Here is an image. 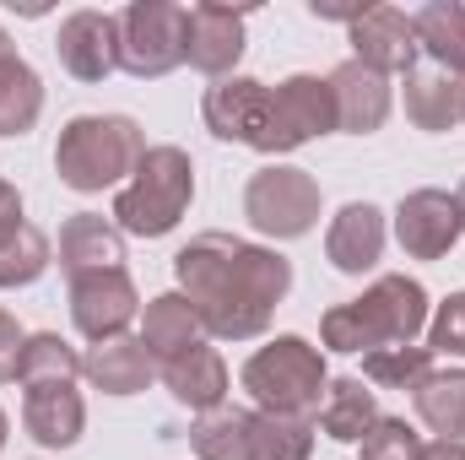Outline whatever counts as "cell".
I'll return each instance as SVG.
<instances>
[{
  "label": "cell",
  "mask_w": 465,
  "mask_h": 460,
  "mask_svg": "<svg viewBox=\"0 0 465 460\" xmlns=\"http://www.w3.org/2000/svg\"><path fill=\"white\" fill-rule=\"evenodd\" d=\"M173 276L179 293L190 298L201 331L223 336V342H254L265 336L276 304L292 287V265L249 238L232 233H201L173 255Z\"/></svg>",
  "instance_id": "1"
},
{
  "label": "cell",
  "mask_w": 465,
  "mask_h": 460,
  "mask_svg": "<svg viewBox=\"0 0 465 460\" xmlns=\"http://www.w3.org/2000/svg\"><path fill=\"white\" fill-rule=\"evenodd\" d=\"M141 157H146V135L130 115H76L54 141V174H60V185H71L82 195L130 185Z\"/></svg>",
  "instance_id": "2"
},
{
  "label": "cell",
  "mask_w": 465,
  "mask_h": 460,
  "mask_svg": "<svg viewBox=\"0 0 465 460\" xmlns=\"http://www.w3.org/2000/svg\"><path fill=\"white\" fill-rule=\"evenodd\" d=\"M428 325V287L411 276H379L362 298L336 304L325 315V346L331 352H379V346L411 342Z\"/></svg>",
  "instance_id": "3"
},
{
  "label": "cell",
  "mask_w": 465,
  "mask_h": 460,
  "mask_svg": "<svg viewBox=\"0 0 465 460\" xmlns=\"http://www.w3.org/2000/svg\"><path fill=\"white\" fill-rule=\"evenodd\" d=\"M195 201V163L184 146H146L141 168L130 174V185L114 201V223L119 233L135 238H163L179 228V217Z\"/></svg>",
  "instance_id": "4"
},
{
  "label": "cell",
  "mask_w": 465,
  "mask_h": 460,
  "mask_svg": "<svg viewBox=\"0 0 465 460\" xmlns=\"http://www.w3.org/2000/svg\"><path fill=\"white\" fill-rule=\"evenodd\" d=\"M325 385H331L325 357H320V346H309L303 336H276L271 346H260V352L243 363V390L254 395L260 412L314 417Z\"/></svg>",
  "instance_id": "5"
},
{
  "label": "cell",
  "mask_w": 465,
  "mask_h": 460,
  "mask_svg": "<svg viewBox=\"0 0 465 460\" xmlns=\"http://www.w3.org/2000/svg\"><path fill=\"white\" fill-rule=\"evenodd\" d=\"M184 65V5L135 0L119 11V71L135 82H157Z\"/></svg>",
  "instance_id": "6"
},
{
  "label": "cell",
  "mask_w": 465,
  "mask_h": 460,
  "mask_svg": "<svg viewBox=\"0 0 465 460\" xmlns=\"http://www.w3.org/2000/svg\"><path fill=\"white\" fill-rule=\"evenodd\" d=\"M243 217L265 238H303L320 223V185L303 174V168H287V163H271L249 179L243 190Z\"/></svg>",
  "instance_id": "7"
},
{
  "label": "cell",
  "mask_w": 465,
  "mask_h": 460,
  "mask_svg": "<svg viewBox=\"0 0 465 460\" xmlns=\"http://www.w3.org/2000/svg\"><path fill=\"white\" fill-rule=\"evenodd\" d=\"M336 130V98L331 82L320 76H287L271 87V119H265V141L260 152H298L314 135Z\"/></svg>",
  "instance_id": "8"
},
{
  "label": "cell",
  "mask_w": 465,
  "mask_h": 460,
  "mask_svg": "<svg viewBox=\"0 0 465 460\" xmlns=\"http://www.w3.org/2000/svg\"><path fill=\"white\" fill-rule=\"evenodd\" d=\"M201 115H206V130L217 141H238V146H254L260 152L265 119H271V87L254 82V76H223V82L206 87Z\"/></svg>",
  "instance_id": "9"
},
{
  "label": "cell",
  "mask_w": 465,
  "mask_h": 460,
  "mask_svg": "<svg viewBox=\"0 0 465 460\" xmlns=\"http://www.w3.org/2000/svg\"><path fill=\"white\" fill-rule=\"evenodd\" d=\"M351 60L379 76H411L417 71V33L411 16L395 5H368L351 22Z\"/></svg>",
  "instance_id": "10"
},
{
  "label": "cell",
  "mask_w": 465,
  "mask_h": 460,
  "mask_svg": "<svg viewBox=\"0 0 465 460\" xmlns=\"http://www.w3.org/2000/svg\"><path fill=\"white\" fill-rule=\"evenodd\" d=\"M465 233L460 206L455 195L444 190H411L401 206H395V238L411 260H444L455 249V238Z\"/></svg>",
  "instance_id": "11"
},
{
  "label": "cell",
  "mask_w": 465,
  "mask_h": 460,
  "mask_svg": "<svg viewBox=\"0 0 465 460\" xmlns=\"http://www.w3.org/2000/svg\"><path fill=\"white\" fill-rule=\"evenodd\" d=\"M141 298H135V282L124 271H104V276H82L71 282V320L87 342H114L124 336V325L135 320Z\"/></svg>",
  "instance_id": "12"
},
{
  "label": "cell",
  "mask_w": 465,
  "mask_h": 460,
  "mask_svg": "<svg viewBox=\"0 0 465 460\" xmlns=\"http://www.w3.org/2000/svg\"><path fill=\"white\" fill-rule=\"evenodd\" d=\"M238 55H243V11L212 5V0H201V5L184 11V60L201 76H217V82L232 76Z\"/></svg>",
  "instance_id": "13"
},
{
  "label": "cell",
  "mask_w": 465,
  "mask_h": 460,
  "mask_svg": "<svg viewBox=\"0 0 465 460\" xmlns=\"http://www.w3.org/2000/svg\"><path fill=\"white\" fill-rule=\"evenodd\" d=\"M54 55H60V65L76 82H104L109 71H119V16H109V11H71L60 22Z\"/></svg>",
  "instance_id": "14"
},
{
  "label": "cell",
  "mask_w": 465,
  "mask_h": 460,
  "mask_svg": "<svg viewBox=\"0 0 465 460\" xmlns=\"http://www.w3.org/2000/svg\"><path fill=\"white\" fill-rule=\"evenodd\" d=\"M60 271L71 282L104 276V271H124V233H119V223L98 217V212H76L60 228Z\"/></svg>",
  "instance_id": "15"
},
{
  "label": "cell",
  "mask_w": 465,
  "mask_h": 460,
  "mask_svg": "<svg viewBox=\"0 0 465 460\" xmlns=\"http://www.w3.org/2000/svg\"><path fill=\"white\" fill-rule=\"evenodd\" d=\"M331 98H336V130H351V135H373L384 119H390V76L368 71V65H336L331 76Z\"/></svg>",
  "instance_id": "16"
},
{
  "label": "cell",
  "mask_w": 465,
  "mask_h": 460,
  "mask_svg": "<svg viewBox=\"0 0 465 460\" xmlns=\"http://www.w3.org/2000/svg\"><path fill=\"white\" fill-rule=\"evenodd\" d=\"M163 385H168V395L179 401V406H190V412H217L223 406V395H228V363H223V352L206 342H195L190 352H179V357H168L163 363Z\"/></svg>",
  "instance_id": "17"
},
{
  "label": "cell",
  "mask_w": 465,
  "mask_h": 460,
  "mask_svg": "<svg viewBox=\"0 0 465 460\" xmlns=\"http://www.w3.org/2000/svg\"><path fill=\"white\" fill-rule=\"evenodd\" d=\"M325 255H331V265L336 271H347V276H362V271H373L379 265V255H384V212L379 206H368V201H351L336 212V223L325 233Z\"/></svg>",
  "instance_id": "18"
},
{
  "label": "cell",
  "mask_w": 465,
  "mask_h": 460,
  "mask_svg": "<svg viewBox=\"0 0 465 460\" xmlns=\"http://www.w3.org/2000/svg\"><path fill=\"white\" fill-rule=\"evenodd\" d=\"M22 423L44 450H71L87 428V406L71 385H33L22 401Z\"/></svg>",
  "instance_id": "19"
},
{
  "label": "cell",
  "mask_w": 465,
  "mask_h": 460,
  "mask_svg": "<svg viewBox=\"0 0 465 460\" xmlns=\"http://www.w3.org/2000/svg\"><path fill=\"white\" fill-rule=\"evenodd\" d=\"M82 374H87L93 390H104V395H135V390L152 385L157 357L141 346V336H114V342H98L82 357Z\"/></svg>",
  "instance_id": "20"
},
{
  "label": "cell",
  "mask_w": 465,
  "mask_h": 460,
  "mask_svg": "<svg viewBox=\"0 0 465 460\" xmlns=\"http://www.w3.org/2000/svg\"><path fill=\"white\" fill-rule=\"evenodd\" d=\"M406 119L428 135H444L465 119V76L450 71H411L406 76Z\"/></svg>",
  "instance_id": "21"
},
{
  "label": "cell",
  "mask_w": 465,
  "mask_h": 460,
  "mask_svg": "<svg viewBox=\"0 0 465 460\" xmlns=\"http://www.w3.org/2000/svg\"><path fill=\"white\" fill-rule=\"evenodd\" d=\"M195 342H201V320H195V309H190L184 293H163V298L146 304V315H141V346H146L157 363L190 352Z\"/></svg>",
  "instance_id": "22"
},
{
  "label": "cell",
  "mask_w": 465,
  "mask_h": 460,
  "mask_svg": "<svg viewBox=\"0 0 465 460\" xmlns=\"http://www.w3.org/2000/svg\"><path fill=\"white\" fill-rule=\"evenodd\" d=\"M411 33H417V49H428L439 71L465 76V5L460 0H428L411 16Z\"/></svg>",
  "instance_id": "23"
},
{
  "label": "cell",
  "mask_w": 465,
  "mask_h": 460,
  "mask_svg": "<svg viewBox=\"0 0 465 460\" xmlns=\"http://www.w3.org/2000/svg\"><path fill=\"white\" fill-rule=\"evenodd\" d=\"M411 395H417V417L439 439L465 445V368H433Z\"/></svg>",
  "instance_id": "24"
},
{
  "label": "cell",
  "mask_w": 465,
  "mask_h": 460,
  "mask_svg": "<svg viewBox=\"0 0 465 460\" xmlns=\"http://www.w3.org/2000/svg\"><path fill=\"white\" fill-rule=\"evenodd\" d=\"M379 423V406H373V390H362V379H331L325 385V401H320V428L336 439V445H362V434Z\"/></svg>",
  "instance_id": "25"
},
{
  "label": "cell",
  "mask_w": 465,
  "mask_h": 460,
  "mask_svg": "<svg viewBox=\"0 0 465 460\" xmlns=\"http://www.w3.org/2000/svg\"><path fill=\"white\" fill-rule=\"evenodd\" d=\"M38 115H44V82H38V71L22 55L0 60V135H27L38 125Z\"/></svg>",
  "instance_id": "26"
},
{
  "label": "cell",
  "mask_w": 465,
  "mask_h": 460,
  "mask_svg": "<svg viewBox=\"0 0 465 460\" xmlns=\"http://www.w3.org/2000/svg\"><path fill=\"white\" fill-rule=\"evenodd\" d=\"M190 445L201 460H254V412L217 406L190 428Z\"/></svg>",
  "instance_id": "27"
},
{
  "label": "cell",
  "mask_w": 465,
  "mask_h": 460,
  "mask_svg": "<svg viewBox=\"0 0 465 460\" xmlns=\"http://www.w3.org/2000/svg\"><path fill=\"white\" fill-rule=\"evenodd\" d=\"M82 374V352L65 342V336H54V331H38V336H27L22 346V368H16V379L33 390V385H71Z\"/></svg>",
  "instance_id": "28"
},
{
  "label": "cell",
  "mask_w": 465,
  "mask_h": 460,
  "mask_svg": "<svg viewBox=\"0 0 465 460\" xmlns=\"http://www.w3.org/2000/svg\"><path fill=\"white\" fill-rule=\"evenodd\" d=\"M54 249L33 223H16L11 233H0V287H33L49 271Z\"/></svg>",
  "instance_id": "29"
},
{
  "label": "cell",
  "mask_w": 465,
  "mask_h": 460,
  "mask_svg": "<svg viewBox=\"0 0 465 460\" xmlns=\"http://www.w3.org/2000/svg\"><path fill=\"white\" fill-rule=\"evenodd\" d=\"M314 455V417L254 412V460H309Z\"/></svg>",
  "instance_id": "30"
},
{
  "label": "cell",
  "mask_w": 465,
  "mask_h": 460,
  "mask_svg": "<svg viewBox=\"0 0 465 460\" xmlns=\"http://www.w3.org/2000/svg\"><path fill=\"white\" fill-rule=\"evenodd\" d=\"M362 374L373 379V385H384V390H417L428 374H433V352L428 346H379V352H368L362 357Z\"/></svg>",
  "instance_id": "31"
},
{
  "label": "cell",
  "mask_w": 465,
  "mask_h": 460,
  "mask_svg": "<svg viewBox=\"0 0 465 460\" xmlns=\"http://www.w3.org/2000/svg\"><path fill=\"white\" fill-rule=\"evenodd\" d=\"M422 434L406 423V417H379L368 434H362V460H422Z\"/></svg>",
  "instance_id": "32"
},
{
  "label": "cell",
  "mask_w": 465,
  "mask_h": 460,
  "mask_svg": "<svg viewBox=\"0 0 465 460\" xmlns=\"http://www.w3.org/2000/svg\"><path fill=\"white\" fill-rule=\"evenodd\" d=\"M428 352H444V357H465V293H450L428 325Z\"/></svg>",
  "instance_id": "33"
},
{
  "label": "cell",
  "mask_w": 465,
  "mask_h": 460,
  "mask_svg": "<svg viewBox=\"0 0 465 460\" xmlns=\"http://www.w3.org/2000/svg\"><path fill=\"white\" fill-rule=\"evenodd\" d=\"M22 346H27V331L0 309V379H16V368H22Z\"/></svg>",
  "instance_id": "34"
},
{
  "label": "cell",
  "mask_w": 465,
  "mask_h": 460,
  "mask_svg": "<svg viewBox=\"0 0 465 460\" xmlns=\"http://www.w3.org/2000/svg\"><path fill=\"white\" fill-rule=\"evenodd\" d=\"M16 223H22V195H16V185L0 179V233H11Z\"/></svg>",
  "instance_id": "35"
},
{
  "label": "cell",
  "mask_w": 465,
  "mask_h": 460,
  "mask_svg": "<svg viewBox=\"0 0 465 460\" xmlns=\"http://www.w3.org/2000/svg\"><path fill=\"white\" fill-rule=\"evenodd\" d=\"M422 460H465V445H455V439H433V445L422 450Z\"/></svg>",
  "instance_id": "36"
},
{
  "label": "cell",
  "mask_w": 465,
  "mask_h": 460,
  "mask_svg": "<svg viewBox=\"0 0 465 460\" xmlns=\"http://www.w3.org/2000/svg\"><path fill=\"white\" fill-rule=\"evenodd\" d=\"M11 55H16V44H11V33L0 27V60H11Z\"/></svg>",
  "instance_id": "37"
},
{
  "label": "cell",
  "mask_w": 465,
  "mask_h": 460,
  "mask_svg": "<svg viewBox=\"0 0 465 460\" xmlns=\"http://www.w3.org/2000/svg\"><path fill=\"white\" fill-rule=\"evenodd\" d=\"M455 206H460V223H465V179H460V190H455Z\"/></svg>",
  "instance_id": "38"
},
{
  "label": "cell",
  "mask_w": 465,
  "mask_h": 460,
  "mask_svg": "<svg viewBox=\"0 0 465 460\" xmlns=\"http://www.w3.org/2000/svg\"><path fill=\"white\" fill-rule=\"evenodd\" d=\"M5 428H11V423H5V412H0V450H5Z\"/></svg>",
  "instance_id": "39"
}]
</instances>
